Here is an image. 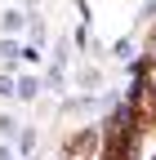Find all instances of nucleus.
<instances>
[{"label": "nucleus", "instance_id": "4", "mask_svg": "<svg viewBox=\"0 0 156 160\" xmlns=\"http://www.w3.org/2000/svg\"><path fill=\"white\" fill-rule=\"evenodd\" d=\"M13 93H18V85H13L9 76H0V98H13Z\"/></svg>", "mask_w": 156, "mask_h": 160}, {"label": "nucleus", "instance_id": "1", "mask_svg": "<svg viewBox=\"0 0 156 160\" xmlns=\"http://www.w3.org/2000/svg\"><path fill=\"white\" fill-rule=\"evenodd\" d=\"M18 98L31 102V98H36V80H18Z\"/></svg>", "mask_w": 156, "mask_h": 160}, {"label": "nucleus", "instance_id": "2", "mask_svg": "<svg viewBox=\"0 0 156 160\" xmlns=\"http://www.w3.org/2000/svg\"><path fill=\"white\" fill-rule=\"evenodd\" d=\"M23 22H27V18H23V13H18V9H9V13H5V31H18V27H23Z\"/></svg>", "mask_w": 156, "mask_h": 160}, {"label": "nucleus", "instance_id": "5", "mask_svg": "<svg viewBox=\"0 0 156 160\" xmlns=\"http://www.w3.org/2000/svg\"><path fill=\"white\" fill-rule=\"evenodd\" d=\"M0 53H5V62H13V58H18V45H13V40H5V45H0Z\"/></svg>", "mask_w": 156, "mask_h": 160}, {"label": "nucleus", "instance_id": "3", "mask_svg": "<svg viewBox=\"0 0 156 160\" xmlns=\"http://www.w3.org/2000/svg\"><path fill=\"white\" fill-rule=\"evenodd\" d=\"M0 133L13 138V133H18V120H13V116H0Z\"/></svg>", "mask_w": 156, "mask_h": 160}]
</instances>
